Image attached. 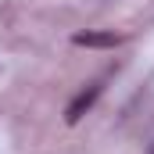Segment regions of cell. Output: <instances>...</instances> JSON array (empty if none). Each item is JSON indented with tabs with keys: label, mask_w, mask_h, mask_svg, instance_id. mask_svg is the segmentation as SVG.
<instances>
[{
	"label": "cell",
	"mask_w": 154,
	"mask_h": 154,
	"mask_svg": "<svg viewBox=\"0 0 154 154\" xmlns=\"http://www.w3.org/2000/svg\"><path fill=\"white\" fill-rule=\"evenodd\" d=\"M97 97H100V86H97V82H93V86H86V90L79 93L75 100L68 104V111H65V122H68V125H75L79 118H82L90 108H93V100H97Z\"/></svg>",
	"instance_id": "obj_1"
},
{
	"label": "cell",
	"mask_w": 154,
	"mask_h": 154,
	"mask_svg": "<svg viewBox=\"0 0 154 154\" xmlns=\"http://www.w3.org/2000/svg\"><path fill=\"white\" fill-rule=\"evenodd\" d=\"M72 43H75V47H118L122 36H118V32H75Z\"/></svg>",
	"instance_id": "obj_2"
}]
</instances>
